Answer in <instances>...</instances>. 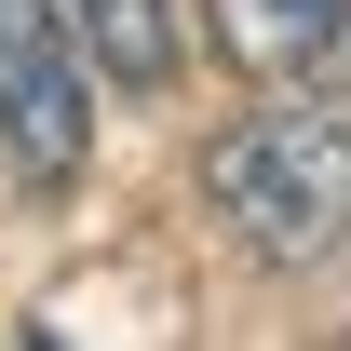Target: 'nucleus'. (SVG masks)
Listing matches in <instances>:
<instances>
[{
  "label": "nucleus",
  "mask_w": 351,
  "mask_h": 351,
  "mask_svg": "<svg viewBox=\"0 0 351 351\" xmlns=\"http://www.w3.org/2000/svg\"><path fill=\"white\" fill-rule=\"evenodd\" d=\"M203 203L257 270H311L351 243V122L338 108H257L203 149Z\"/></svg>",
  "instance_id": "nucleus-1"
},
{
  "label": "nucleus",
  "mask_w": 351,
  "mask_h": 351,
  "mask_svg": "<svg viewBox=\"0 0 351 351\" xmlns=\"http://www.w3.org/2000/svg\"><path fill=\"white\" fill-rule=\"evenodd\" d=\"M68 54H95L122 95H162L176 82V0H54Z\"/></svg>",
  "instance_id": "nucleus-4"
},
{
  "label": "nucleus",
  "mask_w": 351,
  "mask_h": 351,
  "mask_svg": "<svg viewBox=\"0 0 351 351\" xmlns=\"http://www.w3.org/2000/svg\"><path fill=\"white\" fill-rule=\"evenodd\" d=\"M0 149L27 189H68L95 162V82L54 27V0H0Z\"/></svg>",
  "instance_id": "nucleus-2"
},
{
  "label": "nucleus",
  "mask_w": 351,
  "mask_h": 351,
  "mask_svg": "<svg viewBox=\"0 0 351 351\" xmlns=\"http://www.w3.org/2000/svg\"><path fill=\"white\" fill-rule=\"evenodd\" d=\"M203 41L243 82H351V0H203Z\"/></svg>",
  "instance_id": "nucleus-3"
}]
</instances>
